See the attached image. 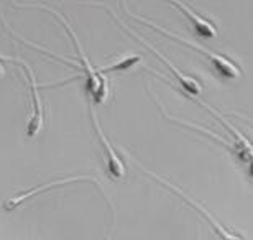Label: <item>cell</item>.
Here are the masks:
<instances>
[{
    "label": "cell",
    "instance_id": "obj_1",
    "mask_svg": "<svg viewBox=\"0 0 253 240\" xmlns=\"http://www.w3.org/2000/svg\"><path fill=\"white\" fill-rule=\"evenodd\" d=\"M40 8H44V7H40ZM48 10V8H44ZM49 13H53L54 17L59 18V22H61L66 30H68L69 37L71 40L74 42V47L76 49H78L79 53V59H81V71H83V74L85 76V91L89 93V96L92 97V100L95 102V104H102V102L107 99L109 96V86H107V79L102 78V74H100L99 69L92 68V64H90V61L87 56L84 54V49H83V45H81L79 38L76 37V33L73 32V28L69 27V23L66 22L63 15H59L58 12H54V10L49 8L48 10Z\"/></svg>",
    "mask_w": 253,
    "mask_h": 240
},
{
    "label": "cell",
    "instance_id": "obj_2",
    "mask_svg": "<svg viewBox=\"0 0 253 240\" xmlns=\"http://www.w3.org/2000/svg\"><path fill=\"white\" fill-rule=\"evenodd\" d=\"M131 15V13H130ZM136 22H140V23H143L146 25V27H151L153 30H158L160 33H163L166 35L168 38H173L176 40V42H179V43H184V45H188V47L191 48H194L196 51H199V53H202L206 56L207 59H209V63L214 66V69L217 71L219 74H222L224 78H229V79H239L240 76H242V71L240 68L237 66L234 61H230L227 56H222L219 53H215V51H212V49H207V48H202L201 45H197V43H192L189 42V40H186L183 37H178V35H174V33H171L168 32V30H165L163 27H160V25H156V23H151L148 22V20H143V18H140V17H136V15H131Z\"/></svg>",
    "mask_w": 253,
    "mask_h": 240
},
{
    "label": "cell",
    "instance_id": "obj_3",
    "mask_svg": "<svg viewBox=\"0 0 253 240\" xmlns=\"http://www.w3.org/2000/svg\"><path fill=\"white\" fill-rule=\"evenodd\" d=\"M136 166H138L140 170L143 171V173H146V175H148V176L153 178V180H155L156 183H160V185H163L165 188H168L169 191H173L174 194H178V196H179L181 199H183V201H184L186 204H189V206H191L192 209H194V211L201 212V214H202V217H206L207 221H209V224L212 226V229H214V232L217 234V236H219V239H220V240H244L240 236H237V234H234L232 231H229V229H227V227L224 226V224H222V222L219 221V219H217V217L214 216V214L207 211V209H206L204 206H202V204H199L197 201H194V199L189 197L186 192L179 191V188H178V186H174V185H171V183H168V181L161 180L160 176L153 175V173H151V171H148V170H146V168L141 166L140 163H136Z\"/></svg>",
    "mask_w": 253,
    "mask_h": 240
},
{
    "label": "cell",
    "instance_id": "obj_4",
    "mask_svg": "<svg viewBox=\"0 0 253 240\" xmlns=\"http://www.w3.org/2000/svg\"><path fill=\"white\" fill-rule=\"evenodd\" d=\"M197 102H199L201 105H204L206 109H209V112H212V114H214L217 119L220 120V124L224 125L227 130H229V134L234 137V144L230 145V151L235 153V155L239 156V160L244 163V166H247V173H249V176L253 180V144L249 139H245V135L242 134L240 130H237L234 125H230L220 114H217L212 107H209V105L204 104V102H201V100H197Z\"/></svg>",
    "mask_w": 253,
    "mask_h": 240
},
{
    "label": "cell",
    "instance_id": "obj_5",
    "mask_svg": "<svg viewBox=\"0 0 253 240\" xmlns=\"http://www.w3.org/2000/svg\"><path fill=\"white\" fill-rule=\"evenodd\" d=\"M7 59H12L15 63H22L25 66V71H27V76H28V89H30V96H32V110H33V115L30 119L28 125H27V135L32 139L42 130V127L44 124V109H43V100L40 97V88L35 81V74L32 68L25 63V61H20L17 58H7Z\"/></svg>",
    "mask_w": 253,
    "mask_h": 240
},
{
    "label": "cell",
    "instance_id": "obj_6",
    "mask_svg": "<svg viewBox=\"0 0 253 240\" xmlns=\"http://www.w3.org/2000/svg\"><path fill=\"white\" fill-rule=\"evenodd\" d=\"M90 119H92V125H94V130L95 134L99 137V142L100 145L104 148V158H105V168H107V173L112 180H122L125 176V165H124V160L119 156V153L114 150V146L110 145V142L107 140V137L104 135V130L102 127L99 124V119L95 115V112L90 109Z\"/></svg>",
    "mask_w": 253,
    "mask_h": 240
},
{
    "label": "cell",
    "instance_id": "obj_7",
    "mask_svg": "<svg viewBox=\"0 0 253 240\" xmlns=\"http://www.w3.org/2000/svg\"><path fill=\"white\" fill-rule=\"evenodd\" d=\"M76 181H92L95 186L100 188V183L95 180L94 176H85V175H79V176H68V178H63V180H54L51 181L49 185H42L38 188H33V190L30 191H25L23 194H18V196H15L12 199H7L3 204V209L5 211H15L17 207L22 206L23 202H27L28 199H32L33 196H40V194H43L44 191H49L51 188H56V186H68V185H73Z\"/></svg>",
    "mask_w": 253,
    "mask_h": 240
},
{
    "label": "cell",
    "instance_id": "obj_8",
    "mask_svg": "<svg viewBox=\"0 0 253 240\" xmlns=\"http://www.w3.org/2000/svg\"><path fill=\"white\" fill-rule=\"evenodd\" d=\"M120 25H122V28H125L126 32H128V33L131 35V37H133V38L136 40V42H140V43L143 45V47L146 48V49H150L151 53H155V54L158 56V58L161 59V61H163V63H165L166 66H168V68H169V71H171V73L174 74V78L178 79V83L181 84V88H183V89L186 91V93H188L189 96H192V97H197V96H201V93H202V89H201V84L197 83L196 79H192L191 76H186V74H183V73H181V71H179L178 68H176V66H174L173 63H169V61L165 58V54H161L158 49L151 47L150 43H146L145 40L140 37V35H136V33L133 32V30L126 28L124 23H120Z\"/></svg>",
    "mask_w": 253,
    "mask_h": 240
},
{
    "label": "cell",
    "instance_id": "obj_9",
    "mask_svg": "<svg viewBox=\"0 0 253 240\" xmlns=\"http://www.w3.org/2000/svg\"><path fill=\"white\" fill-rule=\"evenodd\" d=\"M174 5L176 8L181 10L183 12V15L186 18H188L189 25L192 27V30H194V33H197L199 37H204V38H214L217 37V28L215 25L211 22V20H207L206 17H202V15H199L196 12L194 8L188 7L184 2H171Z\"/></svg>",
    "mask_w": 253,
    "mask_h": 240
},
{
    "label": "cell",
    "instance_id": "obj_10",
    "mask_svg": "<svg viewBox=\"0 0 253 240\" xmlns=\"http://www.w3.org/2000/svg\"><path fill=\"white\" fill-rule=\"evenodd\" d=\"M141 61V56L138 54H130V56H124V58H120L119 61H115L114 64H109V66H104L100 71V74L102 73H109V71H128L131 69L136 63H140Z\"/></svg>",
    "mask_w": 253,
    "mask_h": 240
},
{
    "label": "cell",
    "instance_id": "obj_11",
    "mask_svg": "<svg viewBox=\"0 0 253 240\" xmlns=\"http://www.w3.org/2000/svg\"><path fill=\"white\" fill-rule=\"evenodd\" d=\"M3 73H5V68L2 66V63H0V78H2V76H3Z\"/></svg>",
    "mask_w": 253,
    "mask_h": 240
}]
</instances>
